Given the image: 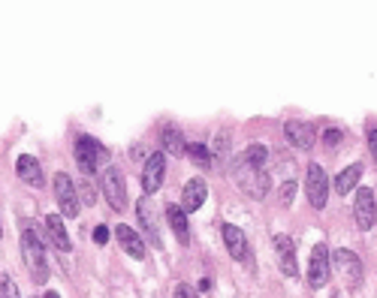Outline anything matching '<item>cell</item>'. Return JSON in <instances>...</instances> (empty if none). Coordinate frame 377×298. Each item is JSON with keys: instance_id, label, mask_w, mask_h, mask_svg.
Returning <instances> with one entry per match:
<instances>
[{"instance_id": "6da1fadb", "label": "cell", "mask_w": 377, "mask_h": 298, "mask_svg": "<svg viewBox=\"0 0 377 298\" xmlns=\"http://www.w3.org/2000/svg\"><path fill=\"white\" fill-rule=\"evenodd\" d=\"M233 175L238 181L242 193H248L250 199H262L269 193V175H266V166H254L248 163L242 154L233 157Z\"/></svg>"}, {"instance_id": "7a4b0ae2", "label": "cell", "mask_w": 377, "mask_h": 298, "mask_svg": "<svg viewBox=\"0 0 377 298\" xmlns=\"http://www.w3.org/2000/svg\"><path fill=\"white\" fill-rule=\"evenodd\" d=\"M21 256H24V265H28L31 277L36 283H46L48 280V259H46V248H43V232H36L31 226L21 232Z\"/></svg>"}, {"instance_id": "3957f363", "label": "cell", "mask_w": 377, "mask_h": 298, "mask_svg": "<svg viewBox=\"0 0 377 298\" xmlns=\"http://www.w3.org/2000/svg\"><path fill=\"white\" fill-rule=\"evenodd\" d=\"M106 157H109V154H106V148L100 145L97 139H91V136L75 139V163H79V169H82L85 178H91L97 172V166L103 163Z\"/></svg>"}, {"instance_id": "277c9868", "label": "cell", "mask_w": 377, "mask_h": 298, "mask_svg": "<svg viewBox=\"0 0 377 298\" xmlns=\"http://www.w3.org/2000/svg\"><path fill=\"white\" fill-rule=\"evenodd\" d=\"M100 187H103V196L112 205V211H127V184H124V175L118 166H109L103 172Z\"/></svg>"}, {"instance_id": "5b68a950", "label": "cell", "mask_w": 377, "mask_h": 298, "mask_svg": "<svg viewBox=\"0 0 377 298\" xmlns=\"http://www.w3.org/2000/svg\"><path fill=\"white\" fill-rule=\"evenodd\" d=\"M55 199H58L60 217H79L82 199H79V190H75L73 178H70L67 172H58V175H55Z\"/></svg>"}, {"instance_id": "8992f818", "label": "cell", "mask_w": 377, "mask_h": 298, "mask_svg": "<svg viewBox=\"0 0 377 298\" xmlns=\"http://www.w3.org/2000/svg\"><path fill=\"white\" fill-rule=\"evenodd\" d=\"M332 262H335V271L341 275V280L347 283V287H354V289L362 287V280H366V268H362V259L354 250H335Z\"/></svg>"}, {"instance_id": "52a82bcc", "label": "cell", "mask_w": 377, "mask_h": 298, "mask_svg": "<svg viewBox=\"0 0 377 298\" xmlns=\"http://www.w3.org/2000/svg\"><path fill=\"white\" fill-rule=\"evenodd\" d=\"M305 196L311 202V208H323L326 205V196H329V178H326V172L320 169L317 163L308 166V175H305Z\"/></svg>"}, {"instance_id": "ba28073f", "label": "cell", "mask_w": 377, "mask_h": 298, "mask_svg": "<svg viewBox=\"0 0 377 298\" xmlns=\"http://www.w3.org/2000/svg\"><path fill=\"white\" fill-rule=\"evenodd\" d=\"M163 178H166V154L154 151L145 160V169H142V190H145V196H151V193H157L163 187Z\"/></svg>"}, {"instance_id": "9c48e42d", "label": "cell", "mask_w": 377, "mask_h": 298, "mask_svg": "<svg viewBox=\"0 0 377 298\" xmlns=\"http://www.w3.org/2000/svg\"><path fill=\"white\" fill-rule=\"evenodd\" d=\"M136 220H139V226H142V235L145 241L151 244V248H163V241H160V226H157V217H154V208H151V202L148 196H142L139 202H136Z\"/></svg>"}, {"instance_id": "30bf717a", "label": "cell", "mask_w": 377, "mask_h": 298, "mask_svg": "<svg viewBox=\"0 0 377 298\" xmlns=\"http://www.w3.org/2000/svg\"><path fill=\"white\" fill-rule=\"evenodd\" d=\"M326 280H329V248L317 244L311 250V262H308V283L314 289H323Z\"/></svg>"}, {"instance_id": "8fae6325", "label": "cell", "mask_w": 377, "mask_h": 298, "mask_svg": "<svg viewBox=\"0 0 377 298\" xmlns=\"http://www.w3.org/2000/svg\"><path fill=\"white\" fill-rule=\"evenodd\" d=\"M354 217H356V226L359 229H371L374 220H377V199L368 187H359L356 190V202H354Z\"/></svg>"}, {"instance_id": "7c38bea8", "label": "cell", "mask_w": 377, "mask_h": 298, "mask_svg": "<svg viewBox=\"0 0 377 298\" xmlns=\"http://www.w3.org/2000/svg\"><path fill=\"white\" fill-rule=\"evenodd\" d=\"M275 253H278V265L287 277H299V262H296V248L287 235H275Z\"/></svg>"}, {"instance_id": "4fadbf2b", "label": "cell", "mask_w": 377, "mask_h": 298, "mask_svg": "<svg viewBox=\"0 0 377 298\" xmlns=\"http://www.w3.org/2000/svg\"><path fill=\"white\" fill-rule=\"evenodd\" d=\"M206 196H208V184L203 178H193V181H187L184 184V190H181V208L187 211V214H193V211H199L203 208V202H206Z\"/></svg>"}, {"instance_id": "5bb4252c", "label": "cell", "mask_w": 377, "mask_h": 298, "mask_svg": "<svg viewBox=\"0 0 377 298\" xmlns=\"http://www.w3.org/2000/svg\"><path fill=\"white\" fill-rule=\"evenodd\" d=\"M284 136L299 151H308L314 145V127L308 121H287L284 124Z\"/></svg>"}, {"instance_id": "9a60e30c", "label": "cell", "mask_w": 377, "mask_h": 298, "mask_svg": "<svg viewBox=\"0 0 377 298\" xmlns=\"http://www.w3.org/2000/svg\"><path fill=\"white\" fill-rule=\"evenodd\" d=\"M115 238H118V244H121V250L127 253V256H133V259H145V241H142V235L136 232L133 226H115Z\"/></svg>"}, {"instance_id": "2e32d148", "label": "cell", "mask_w": 377, "mask_h": 298, "mask_svg": "<svg viewBox=\"0 0 377 298\" xmlns=\"http://www.w3.org/2000/svg\"><path fill=\"white\" fill-rule=\"evenodd\" d=\"M221 235H223V244H226V250H230L233 259H238V262H245L248 259V238H245V232L233 226V223H226L221 229Z\"/></svg>"}, {"instance_id": "e0dca14e", "label": "cell", "mask_w": 377, "mask_h": 298, "mask_svg": "<svg viewBox=\"0 0 377 298\" xmlns=\"http://www.w3.org/2000/svg\"><path fill=\"white\" fill-rule=\"evenodd\" d=\"M46 232H48V238L55 241L58 250H64V253L73 250V241L67 235V226H64V217H60V214H48L46 217Z\"/></svg>"}, {"instance_id": "ac0fdd59", "label": "cell", "mask_w": 377, "mask_h": 298, "mask_svg": "<svg viewBox=\"0 0 377 298\" xmlns=\"http://www.w3.org/2000/svg\"><path fill=\"white\" fill-rule=\"evenodd\" d=\"M166 220L169 226L175 232V238H179L181 244L191 241V226H187V211L181 208V205H166Z\"/></svg>"}, {"instance_id": "d6986e66", "label": "cell", "mask_w": 377, "mask_h": 298, "mask_svg": "<svg viewBox=\"0 0 377 298\" xmlns=\"http://www.w3.org/2000/svg\"><path fill=\"white\" fill-rule=\"evenodd\" d=\"M18 178L31 187H43V169H40V160L31 157V154H21L18 157Z\"/></svg>"}, {"instance_id": "ffe728a7", "label": "cell", "mask_w": 377, "mask_h": 298, "mask_svg": "<svg viewBox=\"0 0 377 298\" xmlns=\"http://www.w3.org/2000/svg\"><path fill=\"white\" fill-rule=\"evenodd\" d=\"M359 178H362V166L359 163L347 166V169L335 178V193H338V196H347V193L359 184Z\"/></svg>"}, {"instance_id": "44dd1931", "label": "cell", "mask_w": 377, "mask_h": 298, "mask_svg": "<svg viewBox=\"0 0 377 298\" xmlns=\"http://www.w3.org/2000/svg\"><path fill=\"white\" fill-rule=\"evenodd\" d=\"M160 142H163V154H175V157H179V154H184V148H187L184 136H181L175 127H166V129H163Z\"/></svg>"}, {"instance_id": "7402d4cb", "label": "cell", "mask_w": 377, "mask_h": 298, "mask_svg": "<svg viewBox=\"0 0 377 298\" xmlns=\"http://www.w3.org/2000/svg\"><path fill=\"white\" fill-rule=\"evenodd\" d=\"M184 154H187V157H191L196 166H211V151H208L206 145H199V142H187Z\"/></svg>"}, {"instance_id": "603a6c76", "label": "cell", "mask_w": 377, "mask_h": 298, "mask_svg": "<svg viewBox=\"0 0 377 298\" xmlns=\"http://www.w3.org/2000/svg\"><path fill=\"white\" fill-rule=\"evenodd\" d=\"M341 142H344V129L341 127H326L323 129V145H326V151H335Z\"/></svg>"}, {"instance_id": "cb8c5ba5", "label": "cell", "mask_w": 377, "mask_h": 298, "mask_svg": "<svg viewBox=\"0 0 377 298\" xmlns=\"http://www.w3.org/2000/svg\"><path fill=\"white\" fill-rule=\"evenodd\" d=\"M0 298H21L16 280H12L9 275H0Z\"/></svg>"}, {"instance_id": "d4e9b609", "label": "cell", "mask_w": 377, "mask_h": 298, "mask_svg": "<svg viewBox=\"0 0 377 298\" xmlns=\"http://www.w3.org/2000/svg\"><path fill=\"white\" fill-rule=\"evenodd\" d=\"M79 199H85V202H87V208L94 205L97 190H94V184H91V178H85V181H82V187H79Z\"/></svg>"}, {"instance_id": "484cf974", "label": "cell", "mask_w": 377, "mask_h": 298, "mask_svg": "<svg viewBox=\"0 0 377 298\" xmlns=\"http://www.w3.org/2000/svg\"><path fill=\"white\" fill-rule=\"evenodd\" d=\"M172 298H199V295H196V289L191 287V283H179L175 292H172Z\"/></svg>"}, {"instance_id": "4316f807", "label": "cell", "mask_w": 377, "mask_h": 298, "mask_svg": "<svg viewBox=\"0 0 377 298\" xmlns=\"http://www.w3.org/2000/svg\"><path fill=\"white\" fill-rule=\"evenodd\" d=\"M293 193H296V181H287L284 190H281V205H290L293 202Z\"/></svg>"}, {"instance_id": "83f0119b", "label": "cell", "mask_w": 377, "mask_h": 298, "mask_svg": "<svg viewBox=\"0 0 377 298\" xmlns=\"http://www.w3.org/2000/svg\"><path fill=\"white\" fill-rule=\"evenodd\" d=\"M368 151H371V157L377 160V127L368 129Z\"/></svg>"}, {"instance_id": "f1b7e54d", "label": "cell", "mask_w": 377, "mask_h": 298, "mask_svg": "<svg viewBox=\"0 0 377 298\" xmlns=\"http://www.w3.org/2000/svg\"><path fill=\"white\" fill-rule=\"evenodd\" d=\"M94 241H97V244H106V241H109V229H106V226H97V229H94Z\"/></svg>"}, {"instance_id": "f546056e", "label": "cell", "mask_w": 377, "mask_h": 298, "mask_svg": "<svg viewBox=\"0 0 377 298\" xmlns=\"http://www.w3.org/2000/svg\"><path fill=\"white\" fill-rule=\"evenodd\" d=\"M199 289L208 292V289H211V277H203V280H199Z\"/></svg>"}, {"instance_id": "4dcf8cb0", "label": "cell", "mask_w": 377, "mask_h": 298, "mask_svg": "<svg viewBox=\"0 0 377 298\" xmlns=\"http://www.w3.org/2000/svg\"><path fill=\"white\" fill-rule=\"evenodd\" d=\"M43 298H60V295H58V292H46Z\"/></svg>"}, {"instance_id": "1f68e13d", "label": "cell", "mask_w": 377, "mask_h": 298, "mask_svg": "<svg viewBox=\"0 0 377 298\" xmlns=\"http://www.w3.org/2000/svg\"><path fill=\"white\" fill-rule=\"evenodd\" d=\"M329 298H341V292H332V295H329Z\"/></svg>"}, {"instance_id": "d6a6232c", "label": "cell", "mask_w": 377, "mask_h": 298, "mask_svg": "<svg viewBox=\"0 0 377 298\" xmlns=\"http://www.w3.org/2000/svg\"><path fill=\"white\" fill-rule=\"evenodd\" d=\"M0 235H4V226H0Z\"/></svg>"}]
</instances>
